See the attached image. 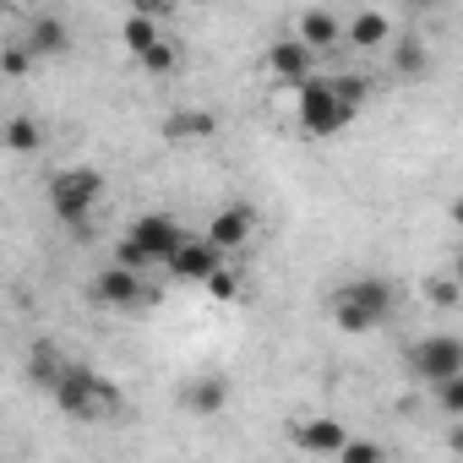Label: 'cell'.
<instances>
[{
    "mask_svg": "<svg viewBox=\"0 0 463 463\" xmlns=\"http://www.w3.org/2000/svg\"><path fill=\"white\" fill-rule=\"evenodd\" d=\"M392 306H398V289L387 279H376V273H360V279H349V284H338L327 295V317L344 333H376L392 317Z\"/></svg>",
    "mask_w": 463,
    "mask_h": 463,
    "instance_id": "6da1fadb",
    "label": "cell"
},
{
    "mask_svg": "<svg viewBox=\"0 0 463 463\" xmlns=\"http://www.w3.org/2000/svg\"><path fill=\"white\" fill-rule=\"evenodd\" d=\"M50 398H55V409L71 414V420H99V414H115V409H120V387L104 382L93 365H77V360L61 365Z\"/></svg>",
    "mask_w": 463,
    "mask_h": 463,
    "instance_id": "7a4b0ae2",
    "label": "cell"
},
{
    "mask_svg": "<svg viewBox=\"0 0 463 463\" xmlns=\"http://www.w3.org/2000/svg\"><path fill=\"white\" fill-rule=\"evenodd\" d=\"M295 115H300L306 137H338V131H349V120H354V109L327 88V77H306V82L295 88Z\"/></svg>",
    "mask_w": 463,
    "mask_h": 463,
    "instance_id": "3957f363",
    "label": "cell"
},
{
    "mask_svg": "<svg viewBox=\"0 0 463 463\" xmlns=\"http://www.w3.org/2000/svg\"><path fill=\"white\" fill-rule=\"evenodd\" d=\"M99 202H104V175L88 169V164L61 169V175L50 180V207H55L61 223H88V213H93Z\"/></svg>",
    "mask_w": 463,
    "mask_h": 463,
    "instance_id": "277c9868",
    "label": "cell"
},
{
    "mask_svg": "<svg viewBox=\"0 0 463 463\" xmlns=\"http://www.w3.org/2000/svg\"><path fill=\"white\" fill-rule=\"evenodd\" d=\"M403 360H409V371H414L425 387L452 382V376H463V338H452V333H430V338L409 344Z\"/></svg>",
    "mask_w": 463,
    "mask_h": 463,
    "instance_id": "5b68a950",
    "label": "cell"
},
{
    "mask_svg": "<svg viewBox=\"0 0 463 463\" xmlns=\"http://www.w3.org/2000/svg\"><path fill=\"white\" fill-rule=\"evenodd\" d=\"M126 241L147 257V268H153V262H164V268H169V257H175V251H180V241H185V229H180V218H175V213H137Z\"/></svg>",
    "mask_w": 463,
    "mask_h": 463,
    "instance_id": "8992f818",
    "label": "cell"
},
{
    "mask_svg": "<svg viewBox=\"0 0 463 463\" xmlns=\"http://www.w3.org/2000/svg\"><path fill=\"white\" fill-rule=\"evenodd\" d=\"M88 300H93L99 311H142V306L153 300V289H147L142 273H126V268L109 262V268L88 284Z\"/></svg>",
    "mask_w": 463,
    "mask_h": 463,
    "instance_id": "52a82bcc",
    "label": "cell"
},
{
    "mask_svg": "<svg viewBox=\"0 0 463 463\" xmlns=\"http://www.w3.org/2000/svg\"><path fill=\"white\" fill-rule=\"evenodd\" d=\"M251 229H257V207H251V202H229V207H218L213 223H207V246L229 257V251H241V246L251 241Z\"/></svg>",
    "mask_w": 463,
    "mask_h": 463,
    "instance_id": "ba28073f",
    "label": "cell"
},
{
    "mask_svg": "<svg viewBox=\"0 0 463 463\" xmlns=\"http://www.w3.org/2000/svg\"><path fill=\"white\" fill-rule=\"evenodd\" d=\"M349 436H354V430H349L344 420H333V414H317V420L289 425V441H295L300 452H311V458H338V447H344Z\"/></svg>",
    "mask_w": 463,
    "mask_h": 463,
    "instance_id": "9c48e42d",
    "label": "cell"
},
{
    "mask_svg": "<svg viewBox=\"0 0 463 463\" xmlns=\"http://www.w3.org/2000/svg\"><path fill=\"white\" fill-rule=\"evenodd\" d=\"M33 61H44V55H66L71 50V28L55 17V12H39V17H28V28H23V39H17Z\"/></svg>",
    "mask_w": 463,
    "mask_h": 463,
    "instance_id": "30bf717a",
    "label": "cell"
},
{
    "mask_svg": "<svg viewBox=\"0 0 463 463\" xmlns=\"http://www.w3.org/2000/svg\"><path fill=\"white\" fill-rule=\"evenodd\" d=\"M218 268H229V262H223V251H213L207 241H191V235H185V241H180V251L169 257V273H175V279H185V284H207Z\"/></svg>",
    "mask_w": 463,
    "mask_h": 463,
    "instance_id": "8fae6325",
    "label": "cell"
},
{
    "mask_svg": "<svg viewBox=\"0 0 463 463\" xmlns=\"http://www.w3.org/2000/svg\"><path fill=\"white\" fill-rule=\"evenodd\" d=\"M311 55L317 50H333V44H344V17L338 12H327V6H311V12H300V33H295Z\"/></svg>",
    "mask_w": 463,
    "mask_h": 463,
    "instance_id": "7c38bea8",
    "label": "cell"
},
{
    "mask_svg": "<svg viewBox=\"0 0 463 463\" xmlns=\"http://www.w3.org/2000/svg\"><path fill=\"white\" fill-rule=\"evenodd\" d=\"M158 131H164V142H175V147H180V142H207V137L218 131V115H213V109H175V115H164Z\"/></svg>",
    "mask_w": 463,
    "mask_h": 463,
    "instance_id": "4fadbf2b",
    "label": "cell"
},
{
    "mask_svg": "<svg viewBox=\"0 0 463 463\" xmlns=\"http://www.w3.org/2000/svg\"><path fill=\"white\" fill-rule=\"evenodd\" d=\"M268 66H273V77H284L289 88H300L306 77H317V71H311V50H306L300 39H279V44L268 50Z\"/></svg>",
    "mask_w": 463,
    "mask_h": 463,
    "instance_id": "5bb4252c",
    "label": "cell"
},
{
    "mask_svg": "<svg viewBox=\"0 0 463 463\" xmlns=\"http://www.w3.org/2000/svg\"><path fill=\"white\" fill-rule=\"evenodd\" d=\"M344 39L349 44H360V50H376V44H392V23L382 17V12H354L349 23H344Z\"/></svg>",
    "mask_w": 463,
    "mask_h": 463,
    "instance_id": "9a60e30c",
    "label": "cell"
},
{
    "mask_svg": "<svg viewBox=\"0 0 463 463\" xmlns=\"http://www.w3.org/2000/svg\"><path fill=\"white\" fill-rule=\"evenodd\" d=\"M180 403H185L191 414H218V409L229 403V382H223V376H191Z\"/></svg>",
    "mask_w": 463,
    "mask_h": 463,
    "instance_id": "2e32d148",
    "label": "cell"
},
{
    "mask_svg": "<svg viewBox=\"0 0 463 463\" xmlns=\"http://www.w3.org/2000/svg\"><path fill=\"white\" fill-rule=\"evenodd\" d=\"M0 142H6L12 153H39L44 131H39V120H33V115H12L6 126H0Z\"/></svg>",
    "mask_w": 463,
    "mask_h": 463,
    "instance_id": "e0dca14e",
    "label": "cell"
},
{
    "mask_svg": "<svg viewBox=\"0 0 463 463\" xmlns=\"http://www.w3.org/2000/svg\"><path fill=\"white\" fill-rule=\"evenodd\" d=\"M120 39H126V50H131L137 61H142L147 50H158V44H164V33H158V23H153V17H137V12L126 17V28H120Z\"/></svg>",
    "mask_w": 463,
    "mask_h": 463,
    "instance_id": "ac0fdd59",
    "label": "cell"
},
{
    "mask_svg": "<svg viewBox=\"0 0 463 463\" xmlns=\"http://www.w3.org/2000/svg\"><path fill=\"white\" fill-rule=\"evenodd\" d=\"M392 66H398V77H420L430 66V50L420 39H392Z\"/></svg>",
    "mask_w": 463,
    "mask_h": 463,
    "instance_id": "d6986e66",
    "label": "cell"
},
{
    "mask_svg": "<svg viewBox=\"0 0 463 463\" xmlns=\"http://www.w3.org/2000/svg\"><path fill=\"white\" fill-rule=\"evenodd\" d=\"M327 88H333V93H338V99H344L354 115H360V109H365V99H371V82H365V77H354V71H338V77H327Z\"/></svg>",
    "mask_w": 463,
    "mask_h": 463,
    "instance_id": "ffe728a7",
    "label": "cell"
},
{
    "mask_svg": "<svg viewBox=\"0 0 463 463\" xmlns=\"http://www.w3.org/2000/svg\"><path fill=\"white\" fill-rule=\"evenodd\" d=\"M61 365H66V360L55 354V344H39V349H33V360H28V376L50 392V387H55V376H61Z\"/></svg>",
    "mask_w": 463,
    "mask_h": 463,
    "instance_id": "44dd1931",
    "label": "cell"
},
{
    "mask_svg": "<svg viewBox=\"0 0 463 463\" xmlns=\"http://www.w3.org/2000/svg\"><path fill=\"white\" fill-rule=\"evenodd\" d=\"M338 463H387V452H382L376 441H365V436H349V441L338 447Z\"/></svg>",
    "mask_w": 463,
    "mask_h": 463,
    "instance_id": "7402d4cb",
    "label": "cell"
},
{
    "mask_svg": "<svg viewBox=\"0 0 463 463\" xmlns=\"http://www.w3.org/2000/svg\"><path fill=\"white\" fill-rule=\"evenodd\" d=\"M142 66H147V71H153V77H169V71H175V66H180V50H175V44H169V39H164V44H158V50H147V55H142Z\"/></svg>",
    "mask_w": 463,
    "mask_h": 463,
    "instance_id": "603a6c76",
    "label": "cell"
},
{
    "mask_svg": "<svg viewBox=\"0 0 463 463\" xmlns=\"http://www.w3.org/2000/svg\"><path fill=\"white\" fill-rule=\"evenodd\" d=\"M430 392H436L441 414H463V376H452V382H436Z\"/></svg>",
    "mask_w": 463,
    "mask_h": 463,
    "instance_id": "cb8c5ba5",
    "label": "cell"
},
{
    "mask_svg": "<svg viewBox=\"0 0 463 463\" xmlns=\"http://www.w3.org/2000/svg\"><path fill=\"white\" fill-rule=\"evenodd\" d=\"M0 71H6V77H28L33 71V55L23 44H6V50H0Z\"/></svg>",
    "mask_w": 463,
    "mask_h": 463,
    "instance_id": "d4e9b609",
    "label": "cell"
},
{
    "mask_svg": "<svg viewBox=\"0 0 463 463\" xmlns=\"http://www.w3.org/2000/svg\"><path fill=\"white\" fill-rule=\"evenodd\" d=\"M207 289H213V300H235V295H241V284H235V273H229V268H218V273L207 279Z\"/></svg>",
    "mask_w": 463,
    "mask_h": 463,
    "instance_id": "484cf974",
    "label": "cell"
},
{
    "mask_svg": "<svg viewBox=\"0 0 463 463\" xmlns=\"http://www.w3.org/2000/svg\"><path fill=\"white\" fill-rule=\"evenodd\" d=\"M430 300H436V306H458V284H452V279H436V284H430Z\"/></svg>",
    "mask_w": 463,
    "mask_h": 463,
    "instance_id": "4316f807",
    "label": "cell"
}]
</instances>
